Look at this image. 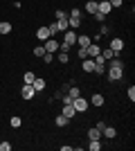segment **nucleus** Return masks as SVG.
<instances>
[{"mask_svg": "<svg viewBox=\"0 0 135 151\" xmlns=\"http://www.w3.org/2000/svg\"><path fill=\"white\" fill-rule=\"evenodd\" d=\"M86 54H88V57L92 59V57H97V54H101V47H99L97 43H90L88 47H86Z\"/></svg>", "mask_w": 135, "mask_h": 151, "instance_id": "11", "label": "nucleus"}, {"mask_svg": "<svg viewBox=\"0 0 135 151\" xmlns=\"http://www.w3.org/2000/svg\"><path fill=\"white\" fill-rule=\"evenodd\" d=\"M9 149H11V145H9L7 140H5V142H0V151H9Z\"/></svg>", "mask_w": 135, "mask_h": 151, "instance_id": "31", "label": "nucleus"}, {"mask_svg": "<svg viewBox=\"0 0 135 151\" xmlns=\"http://www.w3.org/2000/svg\"><path fill=\"white\" fill-rule=\"evenodd\" d=\"M68 95H70V97H79V95H81V90H79L77 86H72V88H68Z\"/></svg>", "mask_w": 135, "mask_h": 151, "instance_id": "27", "label": "nucleus"}, {"mask_svg": "<svg viewBox=\"0 0 135 151\" xmlns=\"http://www.w3.org/2000/svg\"><path fill=\"white\" fill-rule=\"evenodd\" d=\"M43 54H45V47H43V45H36V47H34V57H43Z\"/></svg>", "mask_w": 135, "mask_h": 151, "instance_id": "26", "label": "nucleus"}, {"mask_svg": "<svg viewBox=\"0 0 135 151\" xmlns=\"http://www.w3.org/2000/svg\"><path fill=\"white\" fill-rule=\"evenodd\" d=\"M106 75H108V81H119L124 77V70L122 68H106Z\"/></svg>", "mask_w": 135, "mask_h": 151, "instance_id": "3", "label": "nucleus"}, {"mask_svg": "<svg viewBox=\"0 0 135 151\" xmlns=\"http://www.w3.org/2000/svg\"><path fill=\"white\" fill-rule=\"evenodd\" d=\"M61 115H65L68 120H72V117L77 115V111H74V106H72V104H63V111H61Z\"/></svg>", "mask_w": 135, "mask_h": 151, "instance_id": "12", "label": "nucleus"}, {"mask_svg": "<svg viewBox=\"0 0 135 151\" xmlns=\"http://www.w3.org/2000/svg\"><path fill=\"white\" fill-rule=\"evenodd\" d=\"M56 18H68V14H65V12H61V9H59V12H56Z\"/></svg>", "mask_w": 135, "mask_h": 151, "instance_id": "34", "label": "nucleus"}, {"mask_svg": "<svg viewBox=\"0 0 135 151\" xmlns=\"http://www.w3.org/2000/svg\"><path fill=\"white\" fill-rule=\"evenodd\" d=\"M43 47H45V52H50V54H54V52H59V41L54 36H50L47 41L43 43Z\"/></svg>", "mask_w": 135, "mask_h": 151, "instance_id": "5", "label": "nucleus"}, {"mask_svg": "<svg viewBox=\"0 0 135 151\" xmlns=\"http://www.w3.org/2000/svg\"><path fill=\"white\" fill-rule=\"evenodd\" d=\"M101 135H104V138H108V140H113V138H117V129H115V126H104Z\"/></svg>", "mask_w": 135, "mask_h": 151, "instance_id": "10", "label": "nucleus"}, {"mask_svg": "<svg viewBox=\"0 0 135 151\" xmlns=\"http://www.w3.org/2000/svg\"><path fill=\"white\" fill-rule=\"evenodd\" d=\"M110 50L115 52V54H119V52L124 50V38H119V36H113L110 38V45H108Z\"/></svg>", "mask_w": 135, "mask_h": 151, "instance_id": "4", "label": "nucleus"}, {"mask_svg": "<svg viewBox=\"0 0 135 151\" xmlns=\"http://www.w3.org/2000/svg\"><path fill=\"white\" fill-rule=\"evenodd\" d=\"M97 12L104 14V16H108V14L113 12V7H110L108 0H97Z\"/></svg>", "mask_w": 135, "mask_h": 151, "instance_id": "7", "label": "nucleus"}, {"mask_svg": "<svg viewBox=\"0 0 135 151\" xmlns=\"http://www.w3.org/2000/svg\"><path fill=\"white\" fill-rule=\"evenodd\" d=\"M68 122H70V120H68L65 115L59 113V115H56V120H54V124H56V126H68Z\"/></svg>", "mask_w": 135, "mask_h": 151, "instance_id": "21", "label": "nucleus"}, {"mask_svg": "<svg viewBox=\"0 0 135 151\" xmlns=\"http://www.w3.org/2000/svg\"><path fill=\"white\" fill-rule=\"evenodd\" d=\"M86 12H88V14L97 12V0H88V2H86Z\"/></svg>", "mask_w": 135, "mask_h": 151, "instance_id": "22", "label": "nucleus"}, {"mask_svg": "<svg viewBox=\"0 0 135 151\" xmlns=\"http://www.w3.org/2000/svg\"><path fill=\"white\" fill-rule=\"evenodd\" d=\"M72 106H74V111H77V113H86V111H88V106H90V101L86 99V97H81V95H79V97H74V99H72Z\"/></svg>", "mask_w": 135, "mask_h": 151, "instance_id": "1", "label": "nucleus"}, {"mask_svg": "<svg viewBox=\"0 0 135 151\" xmlns=\"http://www.w3.org/2000/svg\"><path fill=\"white\" fill-rule=\"evenodd\" d=\"M81 68H84V72H95V59H84Z\"/></svg>", "mask_w": 135, "mask_h": 151, "instance_id": "15", "label": "nucleus"}, {"mask_svg": "<svg viewBox=\"0 0 135 151\" xmlns=\"http://www.w3.org/2000/svg\"><path fill=\"white\" fill-rule=\"evenodd\" d=\"M20 95H23V99H32L34 95H36V90H34L32 83H23V90H20Z\"/></svg>", "mask_w": 135, "mask_h": 151, "instance_id": "8", "label": "nucleus"}, {"mask_svg": "<svg viewBox=\"0 0 135 151\" xmlns=\"http://www.w3.org/2000/svg\"><path fill=\"white\" fill-rule=\"evenodd\" d=\"M92 59H95V75H106V59L101 54H97Z\"/></svg>", "mask_w": 135, "mask_h": 151, "instance_id": "2", "label": "nucleus"}, {"mask_svg": "<svg viewBox=\"0 0 135 151\" xmlns=\"http://www.w3.org/2000/svg\"><path fill=\"white\" fill-rule=\"evenodd\" d=\"M11 29H14V25L9 23V20H2V23H0V36H5V34H11Z\"/></svg>", "mask_w": 135, "mask_h": 151, "instance_id": "14", "label": "nucleus"}, {"mask_svg": "<svg viewBox=\"0 0 135 151\" xmlns=\"http://www.w3.org/2000/svg\"><path fill=\"white\" fill-rule=\"evenodd\" d=\"M99 149H101V142H99V140H90L88 151H99Z\"/></svg>", "mask_w": 135, "mask_h": 151, "instance_id": "23", "label": "nucleus"}, {"mask_svg": "<svg viewBox=\"0 0 135 151\" xmlns=\"http://www.w3.org/2000/svg\"><path fill=\"white\" fill-rule=\"evenodd\" d=\"M77 43H79V47H88V45L92 43V38H90L88 34H84V36H77Z\"/></svg>", "mask_w": 135, "mask_h": 151, "instance_id": "17", "label": "nucleus"}, {"mask_svg": "<svg viewBox=\"0 0 135 151\" xmlns=\"http://www.w3.org/2000/svg\"><path fill=\"white\" fill-rule=\"evenodd\" d=\"M77 57L81 59V61H84V59H88V54H86V47H79V50H77Z\"/></svg>", "mask_w": 135, "mask_h": 151, "instance_id": "29", "label": "nucleus"}, {"mask_svg": "<svg viewBox=\"0 0 135 151\" xmlns=\"http://www.w3.org/2000/svg\"><path fill=\"white\" fill-rule=\"evenodd\" d=\"M126 95H129V99L133 101V99H135V86H131V88H126Z\"/></svg>", "mask_w": 135, "mask_h": 151, "instance_id": "30", "label": "nucleus"}, {"mask_svg": "<svg viewBox=\"0 0 135 151\" xmlns=\"http://www.w3.org/2000/svg\"><path fill=\"white\" fill-rule=\"evenodd\" d=\"M34 79H36L34 72H25V75H23V83H34Z\"/></svg>", "mask_w": 135, "mask_h": 151, "instance_id": "24", "label": "nucleus"}, {"mask_svg": "<svg viewBox=\"0 0 135 151\" xmlns=\"http://www.w3.org/2000/svg\"><path fill=\"white\" fill-rule=\"evenodd\" d=\"M92 16H95V20H99V23H104V20H106V16H104V14H99V12H95Z\"/></svg>", "mask_w": 135, "mask_h": 151, "instance_id": "32", "label": "nucleus"}, {"mask_svg": "<svg viewBox=\"0 0 135 151\" xmlns=\"http://www.w3.org/2000/svg\"><path fill=\"white\" fill-rule=\"evenodd\" d=\"M32 86H34V90H36V93H41V90H45V79H41V77H36Z\"/></svg>", "mask_w": 135, "mask_h": 151, "instance_id": "18", "label": "nucleus"}, {"mask_svg": "<svg viewBox=\"0 0 135 151\" xmlns=\"http://www.w3.org/2000/svg\"><path fill=\"white\" fill-rule=\"evenodd\" d=\"M70 57H68V52H59V63H68Z\"/></svg>", "mask_w": 135, "mask_h": 151, "instance_id": "28", "label": "nucleus"}, {"mask_svg": "<svg viewBox=\"0 0 135 151\" xmlns=\"http://www.w3.org/2000/svg\"><path fill=\"white\" fill-rule=\"evenodd\" d=\"M36 38H39L41 43H45V41L50 38V29H47V25H43V27H39V29H36Z\"/></svg>", "mask_w": 135, "mask_h": 151, "instance_id": "9", "label": "nucleus"}, {"mask_svg": "<svg viewBox=\"0 0 135 151\" xmlns=\"http://www.w3.org/2000/svg\"><path fill=\"white\" fill-rule=\"evenodd\" d=\"M88 138L90 140H101V131H99L97 126H90L88 129Z\"/></svg>", "mask_w": 135, "mask_h": 151, "instance_id": "16", "label": "nucleus"}, {"mask_svg": "<svg viewBox=\"0 0 135 151\" xmlns=\"http://www.w3.org/2000/svg\"><path fill=\"white\" fill-rule=\"evenodd\" d=\"M63 43L65 45H77V32H72V29H65L63 32Z\"/></svg>", "mask_w": 135, "mask_h": 151, "instance_id": "6", "label": "nucleus"}, {"mask_svg": "<svg viewBox=\"0 0 135 151\" xmlns=\"http://www.w3.org/2000/svg\"><path fill=\"white\" fill-rule=\"evenodd\" d=\"M108 2H110V7H122L124 0H108Z\"/></svg>", "mask_w": 135, "mask_h": 151, "instance_id": "33", "label": "nucleus"}, {"mask_svg": "<svg viewBox=\"0 0 135 151\" xmlns=\"http://www.w3.org/2000/svg\"><path fill=\"white\" fill-rule=\"evenodd\" d=\"M9 126H11V129H20V126H23V120H20L18 115H14L11 120H9Z\"/></svg>", "mask_w": 135, "mask_h": 151, "instance_id": "20", "label": "nucleus"}, {"mask_svg": "<svg viewBox=\"0 0 135 151\" xmlns=\"http://www.w3.org/2000/svg\"><path fill=\"white\" fill-rule=\"evenodd\" d=\"M104 101H106V99H104V95H101V93H95L92 97H90V104H92V106H97V108L104 106Z\"/></svg>", "mask_w": 135, "mask_h": 151, "instance_id": "13", "label": "nucleus"}, {"mask_svg": "<svg viewBox=\"0 0 135 151\" xmlns=\"http://www.w3.org/2000/svg\"><path fill=\"white\" fill-rule=\"evenodd\" d=\"M101 57L106 59V61H110V59H113V57H117V54H115V52H113V50L108 47V50H101Z\"/></svg>", "mask_w": 135, "mask_h": 151, "instance_id": "25", "label": "nucleus"}, {"mask_svg": "<svg viewBox=\"0 0 135 151\" xmlns=\"http://www.w3.org/2000/svg\"><path fill=\"white\" fill-rule=\"evenodd\" d=\"M56 25H59V32H61V34L70 27V25H68V18H56Z\"/></svg>", "mask_w": 135, "mask_h": 151, "instance_id": "19", "label": "nucleus"}]
</instances>
